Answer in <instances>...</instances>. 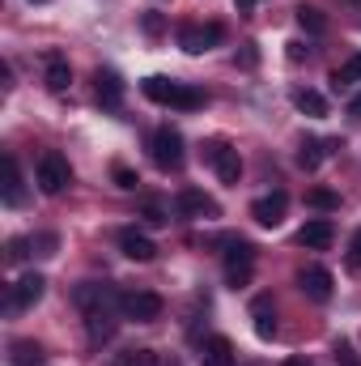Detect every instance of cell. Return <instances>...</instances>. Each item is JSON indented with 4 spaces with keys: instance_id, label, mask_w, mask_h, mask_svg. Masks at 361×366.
Listing matches in <instances>:
<instances>
[{
    "instance_id": "6da1fadb",
    "label": "cell",
    "mask_w": 361,
    "mask_h": 366,
    "mask_svg": "<svg viewBox=\"0 0 361 366\" xmlns=\"http://www.w3.org/2000/svg\"><path fill=\"white\" fill-rule=\"evenodd\" d=\"M73 302H77V311L86 315V328H90L93 341H106V337L115 332V320H119V311H123V294H119L115 285H106V281H81V285L73 290Z\"/></svg>"
},
{
    "instance_id": "7a4b0ae2",
    "label": "cell",
    "mask_w": 361,
    "mask_h": 366,
    "mask_svg": "<svg viewBox=\"0 0 361 366\" xmlns=\"http://www.w3.org/2000/svg\"><path fill=\"white\" fill-rule=\"evenodd\" d=\"M145 98H153V102H162V107H179V111H195L200 102H204V94L191 90V86H183V81H171V77H145Z\"/></svg>"
},
{
    "instance_id": "3957f363",
    "label": "cell",
    "mask_w": 361,
    "mask_h": 366,
    "mask_svg": "<svg viewBox=\"0 0 361 366\" xmlns=\"http://www.w3.org/2000/svg\"><path fill=\"white\" fill-rule=\"evenodd\" d=\"M34 179H39V187H43L47 196H60V192L73 183V167H68V158H64V154L47 149V154L39 158V171H34Z\"/></svg>"
},
{
    "instance_id": "277c9868",
    "label": "cell",
    "mask_w": 361,
    "mask_h": 366,
    "mask_svg": "<svg viewBox=\"0 0 361 366\" xmlns=\"http://www.w3.org/2000/svg\"><path fill=\"white\" fill-rule=\"evenodd\" d=\"M149 154H153V162L162 167V171H179L183 167V137L179 128H158L153 137H149Z\"/></svg>"
},
{
    "instance_id": "5b68a950",
    "label": "cell",
    "mask_w": 361,
    "mask_h": 366,
    "mask_svg": "<svg viewBox=\"0 0 361 366\" xmlns=\"http://www.w3.org/2000/svg\"><path fill=\"white\" fill-rule=\"evenodd\" d=\"M255 273V247L247 243V239H230V252H225V281L238 290V285H247Z\"/></svg>"
},
{
    "instance_id": "8992f818",
    "label": "cell",
    "mask_w": 361,
    "mask_h": 366,
    "mask_svg": "<svg viewBox=\"0 0 361 366\" xmlns=\"http://www.w3.org/2000/svg\"><path fill=\"white\" fill-rule=\"evenodd\" d=\"M162 294H153V290H128L123 294V320H136V324H153V320H162Z\"/></svg>"
},
{
    "instance_id": "52a82bcc",
    "label": "cell",
    "mask_w": 361,
    "mask_h": 366,
    "mask_svg": "<svg viewBox=\"0 0 361 366\" xmlns=\"http://www.w3.org/2000/svg\"><path fill=\"white\" fill-rule=\"evenodd\" d=\"M204 162L217 171V179H221V183H238V179H243V158H238V149H230L225 141L204 145Z\"/></svg>"
},
{
    "instance_id": "ba28073f",
    "label": "cell",
    "mask_w": 361,
    "mask_h": 366,
    "mask_svg": "<svg viewBox=\"0 0 361 366\" xmlns=\"http://www.w3.org/2000/svg\"><path fill=\"white\" fill-rule=\"evenodd\" d=\"M221 26L217 21H208V26H195V21H187V26H179V47L187 51V56H200V51H208L213 43H221Z\"/></svg>"
},
{
    "instance_id": "9c48e42d",
    "label": "cell",
    "mask_w": 361,
    "mask_h": 366,
    "mask_svg": "<svg viewBox=\"0 0 361 366\" xmlns=\"http://www.w3.org/2000/svg\"><path fill=\"white\" fill-rule=\"evenodd\" d=\"M298 290H302L306 298H315V302H327L332 290H336V281H332V273H327L323 264H306V269L298 273Z\"/></svg>"
},
{
    "instance_id": "30bf717a",
    "label": "cell",
    "mask_w": 361,
    "mask_h": 366,
    "mask_svg": "<svg viewBox=\"0 0 361 366\" xmlns=\"http://www.w3.org/2000/svg\"><path fill=\"white\" fill-rule=\"evenodd\" d=\"M43 290H47L43 273H21L17 277V285L9 290V311H26V307H34V302L43 298Z\"/></svg>"
},
{
    "instance_id": "8fae6325",
    "label": "cell",
    "mask_w": 361,
    "mask_h": 366,
    "mask_svg": "<svg viewBox=\"0 0 361 366\" xmlns=\"http://www.w3.org/2000/svg\"><path fill=\"white\" fill-rule=\"evenodd\" d=\"M175 209H179L183 217H217L221 209H217V200L213 196H204L200 187H183L179 200H175Z\"/></svg>"
},
{
    "instance_id": "7c38bea8",
    "label": "cell",
    "mask_w": 361,
    "mask_h": 366,
    "mask_svg": "<svg viewBox=\"0 0 361 366\" xmlns=\"http://www.w3.org/2000/svg\"><path fill=\"white\" fill-rule=\"evenodd\" d=\"M119 252H123L128 260H136V264H145V260H153V256H158V247H153V239H149V234H141L136 226H128V230H119Z\"/></svg>"
},
{
    "instance_id": "4fadbf2b",
    "label": "cell",
    "mask_w": 361,
    "mask_h": 366,
    "mask_svg": "<svg viewBox=\"0 0 361 366\" xmlns=\"http://www.w3.org/2000/svg\"><path fill=\"white\" fill-rule=\"evenodd\" d=\"M285 209H289V196H285V192H268V196H260V200L251 204V217H255L260 226H280V222H285Z\"/></svg>"
},
{
    "instance_id": "5bb4252c",
    "label": "cell",
    "mask_w": 361,
    "mask_h": 366,
    "mask_svg": "<svg viewBox=\"0 0 361 366\" xmlns=\"http://www.w3.org/2000/svg\"><path fill=\"white\" fill-rule=\"evenodd\" d=\"M332 239H336V230H332V222H327V217H315V222H306V226L298 230V243H302L306 252H323Z\"/></svg>"
},
{
    "instance_id": "9a60e30c",
    "label": "cell",
    "mask_w": 361,
    "mask_h": 366,
    "mask_svg": "<svg viewBox=\"0 0 361 366\" xmlns=\"http://www.w3.org/2000/svg\"><path fill=\"white\" fill-rule=\"evenodd\" d=\"M200 366H234L230 337H204L200 341Z\"/></svg>"
},
{
    "instance_id": "2e32d148",
    "label": "cell",
    "mask_w": 361,
    "mask_h": 366,
    "mask_svg": "<svg viewBox=\"0 0 361 366\" xmlns=\"http://www.w3.org/2000/svg\"><path fill=\"white\" fill-rule=\"evenodd\" d=\"M0 175H4V183H0V200L13 209V204H21V171H17V158L13 154H4V162H0Z\"/></svg>"
},
{
    "instance_id": "e0dca14e",
    "label": "cell",
    "mask_w": 361,
    "mask_h": 366,
    "mask_svg": "<svg viewBox=\"0 0 361 366\" xmlns=\"http://www.w3.org/2000/svg\"><path fill=\"white\" fill-rule=\"evenodd\" d=\"M323 158H327V145H323L319 137H302V141H298V167H302V171H319Z\"/></svg>"
},
{
    "instance_id": "ac0fdd59",
    "label": "cell",
    "mask_w": 361,
    "mask_h": 366,
    "mask_svg": "<svg viewBox=\"0 0 361 366\" xmlns=\"http://www.w3.org/2000/svg\"><path fill=\"white\" fill-rule=\"evenodd\" d=\"M93 81H98V102L115 111V107H119V98H123V81H119V73L98 69V77H93Z\"/></svg>"
},
{
    "instance_id": "d6986e66",
    "label": "cell",
    "mask_w": 361,
    "mask_h": 366,
    "mask_svg": "<svg viewBox=\"0 0 361 366\" xmlns=\"http://www.w3.org/2000/svg\"><path fill=\"white\" fill-rule=\"evenodd\" d=\"M251 320H255V337H260V341H272V337H276V315H272L268 298H255V302H251Z\"/></svg>"
},
{
    "instance_id": "ffe728a7",
    "label": "cell",
    "mask_w": 361,
    "mask_h": 366,
    "mask_svg": "<svg viewBox=\"0 0 361 366\" xmlns=\"http://www.w3.org/2000/svg\"><path fill=\"white\" fill-rule=\"evenodd\" d=\"M68 86H73V69H68V60H64V56H51V60H47V90L64 94Z\"/></svg>"
},
{
    "instance_id": "44dd1931",
    "label": "cell",
    "mask_w": 361,
    "mask_h": 366,
    "mask_svg": "<svg viewBox=\"0 0 361 366\" xmlns=\"http://www.w3.org/2000/svg\"><path fill=\"white\" fill-rule=\"evenodd\" d=\"M293 102H298V111H302V115H315V119H323V115H327V98H323L319 90H298V94H293Z\"/></svg>"
},
{
    "instance_id": "7402d4cb",
    "label": "cell",
    "mask_w": 361,
    "mask_h": 366,
    "mask_svg": "<svg viewBox=\"0 0 361 366\" xmlns=\"http://www.w3.org/2000/svg\"><path fill=\"white\" fill-rule=\"evenodd\" d=\"M293 13H298V26H302L306 34H323V30H327V17H323V9H315V4H298Z\"/></svg>"
},
{
    "instance_id": "603a6c76",
    "label": "cell",
    "mask_w": 361,
    "mask_h": 366,
    "mask_svg": "<svg viewBox=\"0 0 361 366\" xmlns=\"http://www.w3.org/2000/svg\"><path fill=\"white\" fill-rule=\"evenodd\" d=\"M357 81H361V56H349V60L332 73V86H336V90H349V86H357Z\"/></svg>"
},
{
    "instance_id": "cb8c5ba5",
    "label": "cell",
    "mask_w": 361,
    "mask_h": 366,
    "mask_svg": "<svg viewBox=\"0 0 361 366\" xmlns=\"http://www.w3.org/2000/svg\"><path fill=\"white\" fill-rule=\"evenodd\" d=\"M13 366H43V345L17 341V345H13Z\"/></svg>"
},
{
    "instance_id": "d4e9b609",
    "label": "cell",
    "mask_w": 361,
    "mask_h": 366,
    "mask_svg": "<svg viewBox=\"0 0 361 366\" xmlns=\"http://www.w3.org/2000/svg\"><path fill=\"white\" fill-rule=\"evenodd\" d=\"M306 204H310V209H323V213H332V209L340 204V196H336L332 187H310V192H306Z\"/></svg>"
},
{
    "instance_id": "484cf974",
    "label": "cell",
    "mask_w": 361,
    "mask_h": 366,
    "mask_svg": "<svg viewBox=\"0 0 361 366\" xmlns=\"http://www.w3.org/2000/svg\"><path fill=\"white\" fill-rule=\"evenodd\" d=\"M111 179H115V187H123V192H136V183H141V175H136L132 167L115 162V167H111Z\"/></svg>"
},
{
    "instance_id": "4316f807",
    "label": "cell",
    "mask_w": 361,
    "mask_h": 366,
    "mask_svg": "<svg viewBox=\"0 0 361 366\" xmlns=\"http://www.w3.org/2000/svg\"><path fill=\"white\" fill-rule=\"evenodd\" d=\"M141 217H145V226H166V209L158 200H145L141 204Z\"/></svg>"
},
{
    "instance_id": "83f0119b",
    "label": "cell",
    "mask_w": 361,
    "mask_h": 366,
    "mask_svg": "<svg viewBox=\"0 0 361 366\" xmlns=\"http://www.w3.org/2000/svg\"><path fill=\"white\" fill-rule=\"evenodd\" d=\"M30 247H34V256H56L60 239H56V234H34V239H30Z\"/></svg>"
},
{
    "instance_id": "f1b7e54d",
    "label": "cell",
    "mask_w": 361,
    "mask_h": 366,
    "mask_svg": "<svg viewBox=\"0 0 361 366\" xmlns=\"http://www.w3.org/2000/svg\"><path fill=\"white\" fill-rule=\"evenodd\" d=\"M332 354H336V366H361V358L353 354V345H349V341H336V350H332Z\"/></svg>"
},
{
    "instance_id": "f546056e",
    "label": "cell",
    "mask_w": 361,
    "mask_h": 366,
    "mask_svg": "<svg viewBox=\"0 0 361 366\" xmlns=\"http://www.w3.org/2000/svg\"><path fill=\"white\" fill-rule=\"evenodd\" d=\"M128 366H158V354L153 350H136V354H128Z\"/></svg>"
},
{
    "instance_id": "4dcf8cb0",
    "label": "cell",
    "mask_w": 361,
    "mask_h": 366,
    "mask_svg": "<svg viewBox=\"0 0 361 366\" xmlns=\"http://www.w3.org/2000/svg\"><path fill=\"white\" fill-rule=\"evenodd\" d=\"M349 264H353V269L361 273V230L353 234V243H349Z\"/></svg>"
},
{
    "instance_id": "1f68e13d",
    "label": "cell",
    "mask_w": 361,
    "mask_h": 366,
    "mask_svg": "<svg viewBox=\"0 0 361 366\" xmlns=\"http://www.w3.org/2000/svg\"><path fill=\"white\" fill-rule=\"evenodd\" d=\"M26 247H30V239H13V243H9V260H21Z\"/></svg>"
},
{
    "instance_id": "d6a6232c",
    "label": "cell",
    "mask_w": 361,
    "mask_h": 366,
    "mask_svg": "<svg viewBox=\"0 0 361 366\" xmlns=\"http://www.w3.org/2000/svg\"><path fill=\"white\" fill-rule=\"evenodd\" d=\"M289 60L302 64V60H306V47H302V43H289Z\"/></svg>"
},
{
    "instance_id": "836d02e7",
    "label": "cell",
    "mask_w": 361,
    "mask_h": 366,
    "mask_svg": "<svg viewBox=\"0 0 361 366\" xmlns=\"http://www.w3.org/2000/svg\"><path fill=\"white\" fill-rule=\"evenodd\" d=\"M145 30H149V34H158V30H162V17H153V13H149V17H145Z\"/></svg>"
},
{
    "instance_id": "e575fe53",
    "label": "cell",
    "mask_w": 361,
    "mask_h": 366,
    "mask_svg": "<svg viewBox=\"0 0 361 366\" xmlns=\"http://www.w3.org/2000/svg\"><path fill=\"white\" fill-rule=\"evenodd\" d=\"M234 4H238V13H243V17H251V13H255V0H234Z\"/></svg>"
},
{
    "instance_id": "d590c367",
    "label": "cell",
    "mask_w": 361,
    "mask_h": 366,
    "mask_svg": "<svg viewBox=\"0 0 361 366\" xmlns=\"http://www.w3.org/2000/svg\"><path fill=\"white\" fill-rule=\"evenodd\" d=\"M349 115H353V119H361V94H353V102H349Z\"/></svg>"
},
{
    "instance_id": "8d00e7d4",
    "label": "cell",
    "mask_w": 361,
    "mask_h": 366,
    "mask_svg": "<svg viewBox=\"0 0 361 366\" xmlns=\"http://www.w3.org/2000/svg\"><path fill=\"white\" fill-rule=\"evenodd\" d=\"M280 366H315V362H310V358H285Z\"/></svg>"
},
{
    "instance_id": "74e56055",
    "label": "cell",
    "mask_w": 361,
    "mask_h": 366,
    "mask_svg": "<svg viewBox=\"0 0 361 366\" xmlns=\"http://www.w3.org/2000/svg\"><path fill=\"white\" fill-rule=\"evenodd\" d=\"M34 4H47V0H34Z\"/></svg>"
},
{
    "instance_id": "f35d334b",
    "label": "cell",
    "mask_w": 361,
    "mask_h": 366,
    "mask_svg": "<svg viewBox=\"0 0 361 366\" xmlns=\"http://www.w3.org/2000/svg\"><path fill=\"white\" fill-rule=\"evenodd\" d=\"M119 366H128V362H119Z\"/></svg>"
}]
</instances>
